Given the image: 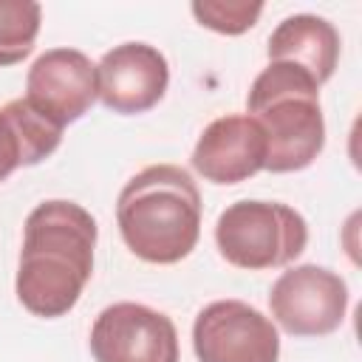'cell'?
<instances>
[{
  "mask_svg": "<svg viewBox=\"0 0 362 362\" xmlns=\"http://www.w3.org/2000/svg\"><path fill=\"white\" fill-rule=\"evenodd\" d=\"M62 141V127L40 116L23 96L0 107V181L20 167L48 158Z\"/></svg>",
  "mask_w": 362,
  "mask_h": 362,
  "instance_id": "obj_12",
  "label": "cell"
},
{
  "mask_svg": "<svg viewBox=\"0 0 362 362\" xmlns=\"http://www.w3.org/2000/svg\"><path fill=\"white\" fill-rule=\"evenodd\" d=\"M246 110L266 136L269 173H300L325 147L320 85L291 62H269L246 93Z\"/></svg>",
  "mask_w": 362,
  "mask_h": 362,
  "instance_id": "obj_3",
  "label": "cell"
},
{
  "mask_svg": "<svg viewBox=\"0 0 362 362\" xmlns=\"http://www.w3.org/2000/svg\"><path fill=\"white\" fill-rule=\"evenodd\" d=\"M96 362H178L175 322L144 303H113L90 325Z\"/></svg>",
  "mask_w": 362,
  "mask_h": 362,
  "instance_id": "obj_7",
  "label": "cell"
},
{
  "mask_svg": "<svg viewBox=\"0 0 362 362\" xmlns=\"http://www.w3.org/2000/svg\"><path fill=\"white\" fill-rule=\"evenodd\" d=\"M96 218L76 201L37 204L23 223L14 294L34 317H65L93 274Z\"/></svg>",
  "mask_w": 362,
  "mask_h": 362,
  "instance_id": "obj_1",
  "label": "cell"
},
{
  "mask_svg": "<svg viewBox=\"0 0 362 362\" xmlns=\"http://www.w3.org/2000/svg\"><path fill=\"white\" fill-rule=\"evenodd\" d=\"M221 257L246 272H266L294 263L308 246L305 218L280 201H235L215 221Z\"/></svg>",
  "mask_w": 362,
  "mask_h": 362,
  "instance_id": "obj_4",
  "label": "cell"
},
{
  "mask_svg": "<svg viewBox=\"0 0 362 362\" xmlns=\"http://www.w3.org/2000/svg\"><path fill=\"white\" fill-rule=\"evenodd\" d=\"M198 362H277V325L243 300H215L192 322Z\"/></svg>",
  "mask_w": 362,
  "mask_h": 362,
  "instance_id": "obj_6",
  "label": "cell"
},
{
  "mask_svg": "<svg viewBox=\"0 0 362 362\" xmlns=\"http://www.w3.org/2000/svg\"><path fill=\"white\" fill-rule=\"evenodd\" d=\"M272 322L291 337L334 334L348 314V283L317 263L286 269L269 288Z\"/></svg>",
  "mask_w": 362,
  "mask_h": 362,
  "instance_id": "obj_5",
  "label": "cell"
},
{
  "mask_svg": "<svg viewBox=\"0 0 362 362\" xmlns=\"http://www.w3.org/2000/svg\"><path fill=\"white\" fill-rule=\"evenodd\" d=\"M99 102L119 113L136 116L156 107L170 85L167 57L150 42L113 45L96 65Z\"/></svg>",
  "mask_w": 362,
  "mask_h": 362,
  "instance_id": "obj_9",
  "label": "cell"
},
{
  "mask_svg": "<svg viewBox=\"0 0 362 362\" xmlns=\"http://www.w3.org/2000/svg\"><path fill=\"white\" fill-rule=\"evenodd\" d=\"M116 223L124 246L144 263L173 266L201 238V192L178 164H150L119 192Z\"/></svg>",
  "mask_w": 362,
  "mask_h": 362,
  "instance_id": "obj_2",
  "label": "cell"
},
{
  "mask_svg": "<svg viewBox=\"0 0 362 362\" xmlns=\"http://www.w3.org/2000/svg\"><path fill=\"white\" fill-rule=\"evenodd\" d=\"M192 17L215 31V34H226V37H238L243 31H249L257 17L263 14V3H249V0H195L189 6Z\"/></svg>",
  "mask_w": 362,
  "mask_h": 362,
  "instance_id": "obj_14",
  "label": "cell"
},
{
  "mask_svg": "<svg viewBox=\"0 0 362 362\" xmlns=\"http://www.w3.org/2000/svg\"><path fill=\"white\" fill-rule=\"evenodd\" d=\"M189 161L209 184H240L266 167V136L249 113H226L204 127Z\"/></svg>",
  "mask_w": 362,
  "mask_h": 362,
  "instance_id": "obj_10",
  "label": "cell"
},
{
  "mask_svg": "<svg viewBox=\"0 0 362 362\" xmlns=\"http://www.w3.org/2000/svg\"><path fill=\"white\" fill-rule=\"evenodd\" d=\"M23 99L51 124L65 130L99 99L96 65L79 48H48L31 62Z\"/></svg>",
  "mask_w": 362,
  "mask_h": 362,
  "instance_id": "obj_8",
  "label": "cell"
},
{
  "mask_svg": "<svg viewBox=\"0 0 362 362\" xmlns=\"http://www.w3.org/2000/svg\"><path fill=\"white\" fill-rule=\"evenodd\" d=\"M339 51V31L320 14H291L280 20L266 45L269 62H291L314 76L317 85H325L334 76Z\"/></svg>",
  "mask_w": 362,
  "mask_h": 362,
  "instance_id": "obj_11",
  "label": "cell"
},
{
  "mask_svg": "<svg viewBox=\"0 0 362 362\" xmlns=\"http://www.w3.org/2000/svg\"><path fill=\"white\" fill-rule=\"evenodd\" d=\"M42 8L34 0H0V68L23 62L37 42Z\"/></svg>",
  "mask_w": 362,
  "mask_h": 362,
  "instance_id": "obj_13",
  "label": "cell"
}]
</instances>
